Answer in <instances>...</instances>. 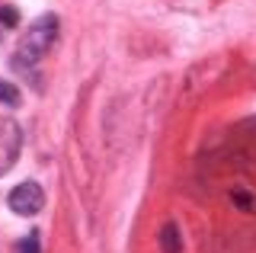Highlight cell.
Instances as JSON below:
<instances>
[{
	"instance_id": "8992f818",
	"label": "cell",
	"mask_w": 256,
	"mask_h": 253,
	"mask_svg": "<svg viewBox=\"0 0 256 253\" xmlns=\"http://www.w3.org/2000/svg\"><path fill=\"white\" fill-rule=\"evenodd\" d=\"M0 22H4V26H20V10H16V6H0Z\"/></svg>"
},
{
	"instance_id": "3957f363",
	"label": "cell",
	"mask_w": 256,
	"mask_h": 253,
	"mask_svg": "<svg viewBox=\"0 0 256 253\" xmlns=\"http://www.w3.org/2000/svg\"><path fill=\"white\" fill-rule=\"evenodd\" d=\"M20 144H22L20 125L10 122V118H0V173H4V170L16 160V154H20Z\"/></svg>"
},
{
	"instance_id": "7a4b0ae2",
	"label": "cell",
	"mask_w": 256,
	"mask_h": 253,
	"mask_svg": "<svg viewBox=\"0 0 256 253\" xmlns=\"http://www.w3.org/2000/svg\"><path fill=\"white\" fill-rule=\"evenodd\" d=\"M6 202H10V208L16 212V215H36V212H42V205H45V192H42L38 183L26 180V183H20L13 189Z\"/></svg>"
},
{
	"instance_id": "ba28073f",
	"label": "cell",
	"mask_w": 256,
	"mask_h": 253,
	"mask_svg": "<svg viewBox=\"0 0 256 253\" xmlns=\"http://www.w3.org/2000/svg\"><path fill=\"white\" fill-rule=\"evenodd\" d=\"M20 253H38V237H36V234H29L26 240H22V247H20Z\"/></svg>"
},
{
	"instance_id": "5b68a950",
	"label": "cell",
	"mask_w": 256,
	"mask_h": 253,
	"mask_svg": "<svg viewBox=\"0 0 256 253\" xmlns=\"http://www.w3.org/2000/svg\"><path fill=\"white\" fill-rule=\"evenodd\" d=\"M0 102H6V106H16V102H20V90H16L13 84L0 80Z\"/></svg>"
},
{
	"instance_id": "6da1fadb",
	"label": "cell",
	"mask_w": 256,
	"mask_h": 253,
	"mask_svg": "<svg viewBox=\"0 0 256 253\" xmlns=\"http://www.w3.org/2000/svg\"><path fill=\"white\" fill-rule=\"evenodd\" d=\"M54 32H58V20H54V16H38L29 26L26 38H22V52H26L29 58H42V54L52 48Z\"/></svg>"
},
{
	"instance_id": "277c9868",
	"label": "cell",
	"mask_w": 256,
	"mask_h": 253,
	"mask_svg": "<svg viewBox=\"0 0 256 253\" xmlns=\"http://www.w3.org/2000/svg\"><path fill=\"white\" fill-rule=\"evenodd\" d=\"M160 250H164V253H180L182 250V237H180V228H176V224H164V228H160Z\"/></svg>"
},
{
	"instance_id": "52a82bcc",
	"label": "cell",
	"mask_w": 256,
	"mask_h": 253,
	"mask_svg": "<svg viewBox=\"0 0 256 253\" xmlns=\"http://www.w3.org/2000/svg\"><path fill=\"white\" fill-rule=\"evenodd\" d=\"M234 199H237V205H240L244 212H253V208H256V205H253V199H250L246 192H240V189H234Z\"/></svg>"
}]
</instances>
